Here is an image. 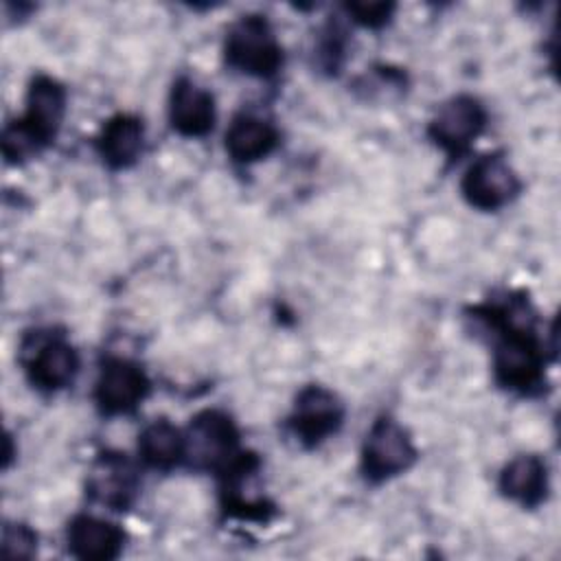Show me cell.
I'll list each match as a JSON object with an SVG mask.
<instances>
[{
	"label": "cell",
	"mask_w": 561,
	"mask_h": 561,
	"mask_svg": "<svg viewBox=\"0 0 561 561\" xmlns=\"http://www.w3.org/2000/svg\"><path fill=\"white\" fill-rule=\"evenodd\" d=\"M142 142V121L134 114H116L103 125L96 138V149L110 169H127L140 158Z\"/></svg>",
	"instance_id": "obj_14"
},
{
	"label": "cell",
	"mask_w": 561,
	"mask_h": 561,
	"mask_svg": "<svg viewBox=\"0 0 561 561\" xmlns=\"http://www.w3.org/2000/svg\"><path fill=\"white\" fill-rule=\"evenodd\" d=\"M2 557L28 559L37 552V535L26 524H4L2 528Z\"/></svg>",
	"instance_id": "obj_18"
},
{
	"label": "cell",
	"mask_w": 561,
	"mask_h": 561,
	"mask_svg": "<svg viewBox=\"0 0 561 561\" xmlns=\"http://www.w3.org/2000/svg\"><path fill=\"white\" fill-rule=\"evenodd\" d=\"M528 302L504 307H484V318L500 331L493 355V373L500 386L517 392L535 390L543 379V351L533 333L530 313L517 320Z\"/></svg>",
	"instance_id": "obj_1"
},
{
	"label": "cell",
	"mask_w": 561,
	"mask_h": 561,
	"mask_svg": "<svg viewBox=\"0 0 561 561\" xmlns=\"http://www.w3.org/2000/svg\"><path fill=\"white\" fill-rule=\"evenodd\" d=\"M66 114V88L48 77H33L26 92V112L2 129V153L7 162H22L50 145Z\"/></svg>",
	"instance_id": "obj_2"
},
{
	"label": "cell",
	"mask_w": 561,
	"mask_h": 561,
	"mask_svg": "<svg viewBox=\"0 0 561 561\" xmlns=\"http://www.w3.org/2000/svg\"><path fill=\"white\" fill-rule=\"evenodd\" d=\"M66 541L70 554L77 559L112 561L123 552L125 533L107 519L94 515H77L68 524Z\"/></svg>",
	"instance_id": "obj_13"
},
{
	"label": "cell",
	"mask_w": 561,
	"mask_h": 561,
	"mask_svg": "<svg viewBox=\"0 0 561 561\" xmlns=\"http://www.w3.org/2000/svg\"><path fill=\"white\" fill-rule=\"evenodd\" d=\"M184 458L197 467L221 473L243 449H239V430L221 410H202L184 432Z\"/></svg>",
	"instance_id": "obj_4"
},
{
	"label": "cell",
	"mask_w": 561,
	"mask_h": 561,
	"mask_svg": "<svg viewBox=\"0 0 561 561\" xmlns=\"http://www.w3.org/2000/svg\"><path fill=\"white\" fill-rule=\"evenodd\" d=\"M278 145L276 127L259 116L239 114L226 131V151L234 162L248 164L265 158Z\"/></svg>",
	"instance_id": "obj_16"
},
{
	"label": "cell",
	"mask_w": 561,
	"mask_h": 561,
	"mask_svg": "<svg viewBox=\"0 0 561 561\" xmlns=\"http://www.w3.org/2000/svg\"><path fill=\"white\" fill-rule=\"evenodd\" d=\"M500 491L524 508L539 506L548 495V469L539 456H517L500 473Z\"/></svg>",
	"instance_id": "obj_15"
},
{
	"label": "cell",
	"mask_w": 561,
	"mask_h": 561,
	"mask_svg": "<svg viewBox=\"0 0 561 561\" xmlns=\"http://www.w3.org/2000/svg\"><path fill=\"white\" fill-rule=\"evenodd\" d=\"M344 405L335 392L324 386H307L298 392L289 414V432L305 447H316L340 430Z\"/></svg>",
	"instance_id": "obj_7"
},
{
	"label": "cell",
	"mask_w": 561,
	"mask_h": 561,
	"mask_svg": "<svg viewBox=\"0 0 561 561\" xmlns=\"http://www.w3.org/2000/svg\"><path fill=\"white\" fill-rule=\"evenodd\" d=\"M484 123V105L476 96L458 94L438 107L427 125V134L447 156L458 158L480 136Z\"/></svg>",
	"instance_id": "obj_8"
},
{
	"label": "cell",
	"mask_w": 561,
	"mask_h": 561,
	"mask_svg": "<svg viewBox=\"0 0 561 561\" xmlns=\"http://www.w3.org/2000/svg\"><path fill=\"white\" fill-rule=\"evenodd\" d=\"M416 447L410 432L394 419L381 416L366 434L362 449V471L370 482L390 480L412 467Z\"/></svg>",
	"instance_id": "obj_6"
},
{
	"label": "cell",
	"mask_w": 561,
	"mask_h": 561,
	"mask_svg": "<svg viewBox=\"0 0 561 561\" xmlns=\"http://www.w3.org/2000/svg\"><path fill=\"white\" fill-rule=\"evenodd\" d=\"M169 121L182 136H206L215 125V99L188 77H180L169 96Z\"/></svg>",
	"instance_id": "obj_12"
},
{
	"label": "cell",
	"mask_w": 561,
	"mask_h": 561,
	"mask_svg": "<svg viewBox=\"0 0 561 561\" xmlns=\"http://www.w3.org/2000/svg\"><path fill=\"white\" fill-rule=\"evenodd\" d=\"M22 364L28 381L44 392L70 386L79 373V355L61 335L35 333L24 340Z\"/></svg>",
	"instance_id": "obj_5"
},
{
	"label": "cell",
	"mask_w": 561,
	"mask_h": 561,
	"mask_svg": "<svg viewBox=\"0 0 561 561\" xmlns=\"http://www.w3.org/2000/svg\"><path fill=\"white\" fill-rule=\"evenodd\" d=\"M149 394L145 370L125 357H110L96 379L94 401L103 414H127Z\"/></svg>",
	"instance_id": "obj_11"
},
{
	"label": "cell",
	"mask_w": 561,
	"mask_h": 561,
	"mask_svg": "<svg viewBox=\"0 0 561 561\" xmlns=\"http://www.w3.org/2000/svg\"><path fill=\"white\" fill-rule=\"evenodd\" d=\"M184 432L167 419H156L138 436V454L153 469H171L184 460Z\"/></svg>",
	"instance_id": "obj_17"
},
{
	"label": "cell",
	"mask_w": 561,
	"mask_h": 561,
	"mask_svg": "<svg viewBox=\"0 0 561 561\" xmlns=\"http://www.w3.org/2000/svg\"><path fill=\"white\" fill-rule=\"evenodd\" d=\"M346 11L353 15L355 22L377 28L390 20L394 4L392 2H351L346 4Z\"/></svg>",
	"instance_id": "obj_19"
},
{
	"label": "cell",
	"mask_w": 561,
	"mask_h": 561,
	"mask_svg": "<svg viewBox=\"0 0 561 561\" xmlns=\"http://www.w3.org/2000/svg\"><path fill=\"white\" fill-rule=\"evenodd\" d=\"M226 64L250 77H274L283 66L280 44L263 15H243L226 33Z\"/></svg>",
	"instance_id": "obj_3"
},
{
	"label": "cell",
	"mask_w": 561,
	"mask_h": 561,
	"mask_svg": "<svg viewBox=\"0 0 561 561\" xmlns=\"http://www.w3.org/2000/svg\"><path fill=\"white\" fill-rule=\"evenodd\" d=\"M138 486V471L125 454L103 451L92 460L85 491L96 504H103L112 511H125L136 500Z\"/></svg>",
	"instance_id": "obj_10"
},
{
	"label": "cell",
	"mask_w": 561,
	"mask_h": 561,
	"mask_svg": "<svg viewBox=\"0 0 561 561\" xmlns=\"http://www.w3.org/2000/svg\"><path fill=\"white\" fill-rule=\"evenodd\" d=\"M519 178L502 153H486L478 158L460 182L465 199L480 210L502 208L519 193Z\"/></svg>",
	"instance_id": "obj_9"
}]
</instances>
